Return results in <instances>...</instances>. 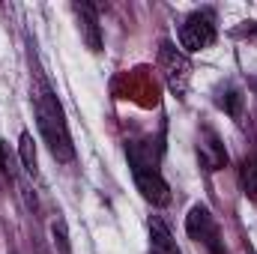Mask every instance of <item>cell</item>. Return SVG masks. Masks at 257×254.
I'll return each instance as SVG.
<instances>
[{
	"label": "cell",
	"instance_id": "1",
	"mask_svg": "<svg viewBox=\"0 0 257 254\" xmlns=\"http://www.w3.org/2000/svg\"><path fill=\"white\" fill-rule=\"evenodd\" d=\"M33 114H36V126H39V135H42L48 153L57 162H72L75 159V144H72V135H69V126H66L63 108H60L57 96L48 90L45 81H39L33 87Z\"/></svg>",
	"mask_w": 257,
	"mask_h": 254
},
{
	"label": "cell",
	"instance_id": "2",
	"mask_svg": "<svg viewBox=\"0 0 257 254\" xmlns=\"http://www.w3.org/2000/svg\"><path fill=\"white\" fill-rule=\"evenodd\" d=\"M159 69L165 75L168 90L183 99L189 93V81H192V63H189V57L174 42H162L159 45Z\"/></svg>",
	"mask_w": 257,
	"mask_h": 254
},
{
	"label": "cell",
	"instance_id": "3",
	"mask_svg": "<svg viewBox=\"0 0 257 254\" xmlns=\"http://www.w3.org/2000/svg\"><path fill=\"white\" fill-rule=\"evenodd\" d=\"M215 18H212V12L209 9H197L192 12L183 24H180V48H183V54L189 51H203V48H209L212 42H215Z\"/></svg>",
	"mask_w": 257,
	"mask_h": 254
},
{
	"label": "cell",
	"instance_id": "4",
	"mask_svg": "<svg viewBox=\"0 0 257 254\" xmlns=\"http://www.w3.org/2000/svg\"><path fill=\"white\" fill-rule=\"evenodd\" d=\"M186 230H189V236H192L194 242L206 245L209 254H224V248H221V233H218V221H215V215L203 203H194L192 209H189Z\"/></svg>",
	"mask_w": 257,
	"mask_h": 254
},
{
	"label": "cell",
	"instance_id": "5",
	"mask_svg": "<svg viewBox=\"0 0 257 254\" xmlns=\"http://www.w3.org/2000/svg\"><path fill=\"white\" fill-rule=\"evenodd\" d=\"M135 186L144 194V200H150L153 206H165L171 200V189L162 180V174L153 165H135Z\"/></svg>",
	"mask_w": 257,
	"mask_h": 254
},
{
	"label": "cell",
	"instance_id": "6",
	"mask_svg": "<svg viewBox=\"0 0 257 254\" xmlns=\"http://www.w3.org/2000/svg\"><path fill=\"white\" fill-rule=\"evenodd\" d=\"M197 156H200V165H203L206 171H221V168L227 165V150H224V144L218 141V135L209 132V129H203V135H200V141H197Z\"/></svg>",
	"mask_w": 257,
	"mask_h": 254
},
{
	"label": "cell",
	"instance_id": "7",
	"mask_svg": "<svg viewBox=\"0 0 257 254\" xmlns=\"http://www.w3.org/2000/svg\"><path fill=\"white\" fill-rule=\"evenodd\" d=\"M150 251L153 254H183L180 245H177V239H174V233H171V227L159 215L150 218Z\"/></svg>",
	"mask_w": 257,
	"mask_h": 254
},
{
	"label": "cell",
	"instance_id": "8",
	"mask_svg": "<svg viewBox=\"0 0 257 254\" xmlns=\"http://www.w3.org/2000/svg\"><path fill=\"white\" fill-rule=\"evenodd\" d=\"M81 27H84V39L90 45V51H102V36H99V18H96V9L90 3H75L72 6Z\"/></svg>",
	"mask_w": 257,
	"mask_h": 254
},
{
	"label": "cell",
	"instance_id": "9",
	"mask_svg": "<svg viewBox=\"0 0 257 254\" xmlns=\"http://www.w3.org/2000/svg\"><path fill=\"white\" fill-rule=\"evenodd\" d=\"M239 183H242V191L248 200H257V153L248 156L239 168Z\"/></svg>",
	"mask_w": 257,
	"mask_h": 254
},
{
	"label": "cell",
	"instance_id": "10",
	"mask_svg": "<svg viewBox=\"0 0 257 254\" xmlns=\"http://www.w3.org/2000/svg\"><path fill=\"white\" fill-rule=\"evenodd\" d=\"M18 153H21V162H24L27 174H36V147H33L30 132H24V135H21V141H18Z\"/></svg>",
	"mask_w": 257,
	"mask_h": 254
},
{
	"label": "cell",
	"instance_id": "11",
	"mask_svg": "<svg viewBox=\"0 0 257 254\" xmlns=\"http://www.w3.org/2000/svg\"><path fill=\"white\" fill-rule=\"evenodd\" d=\"M236 36L257 45V21H242V27H236Z\"/></svg>",
	"mask_w": 257,
	"mask_h": 254
},
{
	"label": "cell",
	"instance_id": "12",
	"mask_svg": "<svg viewBox=\"0 0 257 254\" xmlns=\"http://www.w3.org/2000/svg\"><path fill=\"white\" fill-rule=\"evenodd\" d=\"M239 99H242V96H239L236 90H230V93H227V99H221V108H227L233 117H239Z\"/></svg>",
	"mask_w": 257,
	"mask_h": 254
},
{
	"label": "cell",
	"instance_id": "13",
	"mask_svg": "<svg viewBox=\"0 0 257 254\" xmlns=\"http://www.w3.org/2000/svg\"><path fill=\"white\" fill-rule=\"evenodd\" d=\"M54 236H57L60 248H63V251H69V239H66V224H63V221H54Z\"/></svg>",
	"mask_w": 257,
	"mask_h": 254
},
{
	"label": "cell",
	"instance_id": "14",
	"mask_svg": "<svg viewBox=\"0 0 257 254\" xmlns=\"http://www.w3.org/2000/svg\"><path fill=\"white\" fill-rule=\"evenodd\" d=\"M0 165H3V147H0Z\"/></svg>",
	"mask_w": 257,
	"mask_h": 254
},
{
	"label": "cell",
	"instance_id": "15",
	"mask_svg": "<svg viewBox=\"0 0 257 254\" xmlns=\"http://www.w3.org/2000/svg\"><path fill=\"white\" fill-rule=\"evenodd\" d=\"M248 254H251V251H248Z\"/></svg>",
	"mask_w": 257,
	"mask_h": 254
}]
</instances>
